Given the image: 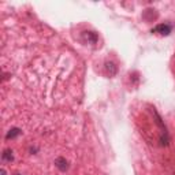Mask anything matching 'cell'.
<instances>
[{"label":"cell","instance_id":"2","mask_svg":"<svg viewBox=\"0 0 175 175\" xmlns=\"http://www.w3.org/2000/svg\"><path fill=\"white\" fill-rule=\"evenodd\" d=\"M155 31H160V34H164V36H167V34H170L171 27L168 26V25H159V26L155 29Z\"/></svg>","mask_w":175,"mask_h":175},{"label":"cell","instance_id":"3","mask_svg":"<svg viewBox=\"0 0 175 175\" xmlns=\"http://www.w3.org/2000/svg\"><path fill=\"white\" fill-rule=\"evenodd\" d=\"M19 134H21V130L15 127V129H11L10 131L7 133V135H6V138H7V140H10V138H15V137H17V135H19Z\"/></svg>","mask_w":175,"mask_h":175},{"label":"cell","instance_id":"1","mask_svg":"<svg viewBox=\"0 0 175 175\" xmlns=\"http://www.w3.org/2000/svg\"><path fill=\"white\" fill-rule=\"evenodd\" d=\"M55 165L59 168L60 171H66L69 168V161L65 157H58L55 160Z\"/></svg>","mask_w":175,"mask_h":175},{"label":"cell","instance_id":"5","mask_svg":"<svg viewBox=\"0 0 175 175\" xmlns=\"http://www.w3.org/2000/svg\"><path fill=\"white\" fill-rule=\"evenodd\" d=\"M2 175H6V171L4 170H2Z\"/></svg>","mask_w":175,"mask_h":175},{"label":"cell","instance_id":"4","mask_svg":"<svg viewBox=\"0 0 175 175\" xmlns=\"http://www.w3.org/2000/svg\"><path fill=\"white\" fill-rule=\"evenodd\" d=\"M3 159H4V160L11 161L12 159H14V156H12V152H11V151H6L4 153H3Z\"/></svg>","mask_w":175,"mask_h":175}]
</instances>
